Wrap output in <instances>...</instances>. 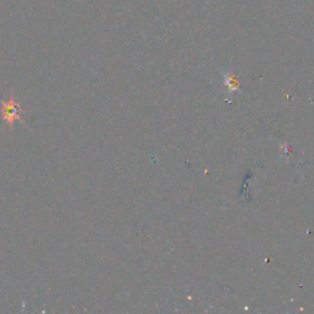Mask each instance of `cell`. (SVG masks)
<instances>
[{"mask_svg":"<svg viewBox=\"0 0 314 314\" xmlns=\"http://www.w3.org/2000/svg\"><path fill=\"white\" fill-rule=\"evenodd\" d=\"M20 106L14 100L3 102V118L9 124H13L16 119L20 118Z\"/></svg>","mask_w":314,"mask_h":314,"instance_id":"obj_1","label":"cell"}]
</instances>
